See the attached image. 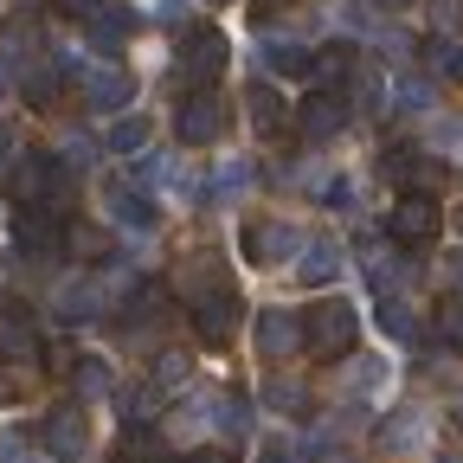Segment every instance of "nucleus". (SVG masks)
<instances>
[{
	"mask_svg": "<svg viewBox=\"0 0 463 463\" xmlns=\"http://www.w3.org/2000/svg\"><path fill=\"white\" fill-rule=\"evenodd\" d=\"M354 335H361V316H354V303H341V297H328V303H316L303 316V347L322 354V361H341L347 347H354Z\"/></svg>",
	"mask_w": 463,
	"mask_h": 463,
	"instance_id": "nucleus-1",
	"label": "nucleus"
},
{
	"mask_svg": "<svg viewBox=\"0 0 463 463\" xmlns=\"http://www.w3.org/2000/svg\"><path fill=\"white\" fill-rule=\"evenodd\" d=\"M219 71H225V33H219V26H200V33H187V39H181V71H174V78L206 90Z\"/></svg>",
	"mask_w": 463,
	"mask_h": 463,
	"instance_id": "nucleus-2",
	"label": "nucleus"
},
{
	"mask_svg": "<svg viewBox=\"0 0 463 463\" xmlns=\"http://www.w3.org/2000/svg\"><path fill=\"white\" fill-rule=\"evenodd\" d=\"M438 225H444V213H438L431 194H405V200L392 206V219H386V232H392L399 245H431Z\"/></svg>",
	"mask_w": 463,
	"mask_h": 463,
	"instance_id": "nucleus-3",
	"label": "nucleus"
},
{
	"mask_svg": "<svg viewBox=\"0 0 463 463\" xmlns=\"http://www.w3.org/2000/svg\"><path fill=\"white\" fill-rule=\"evenodd\" d=\"M0 361H14V367L39 361V316L26 303H0Z\"/></svg>",
	"mask_w": 463,
	"mask_h": 463,
	"instance_id": "nucleus-4",
	"label": "nucleus"
},
{
	"mask_svg": "<svg viewBox=\"0 0 463 463\" xmlns=\"http://www.w3.org/2000/svg\"><path fill=\"white\" fill-rule=\"evenodd\" d=\"M174 129H181V142H194V148L219 142V136H225V103H219L213 90H194V97L181 103V116H174Z\"/></svg>",
	"mask_w": 463,
	"mask_h": 463,
	"instance_id": "nucleus-5",
	"label": "nucleus"
},
{
	"mask_svg": "<svg viewBox=\"0 0 463 463\" xmlns=\"http://www.w3.org/2000/svg\"><path fill=\"white\" fill-rule=\"evenodd\" d=\"M39 444L58 457V463H78L84 450H90V431H84V412L78 405H58V412L39 425Z\"/></svg>",
	"mask_w": 463,
	"mask_h": 463,
	"instance_id": "nucleus-6",
	"label": "nucleus"
},
{
	"mask_svg": "<svg viewBox=\"0 0 463 463\" xmlns=\"http://www.w3.org/2000/svg\"><path fill=\"white\" fill-rule=\"evenodd\" d=\"M303 347V316L297 309H264L258 316V354L264 361H289Z\"/></svg>",
	"mask_w": 463,
	"mask_h": 463,
	"instance_id": "nucleus-7",
	"label": "nucleus"
},
{
	"mask_svg": "<svg viewBox=\"0 0 463 463\" xmlns=\"http://www.w3.org/2000/svg\"><path fill=\"white\" fill-rule=\"evenodd\" d=\"M297 225H277V219H251L245 225V258L251 264H277V258H297Z\"/></svg>",
	"mask_w": 463,
	"mask_h": 463,
	"instance_id": "nucleus-8",
	"label": "nucleus"
},
{
	"mask_svg": "<svg viewBox=\"0 0 463 463\" xmlns=\"http://www.w3.org/2000/svg\"><path fill=\"white\" fill-rule=\"evenodd\" d=\"M341 123H347V103H341L335 90H316V97H309V103L297 109V129H303L309 142H328V136H335Z\"/></svg>",
	"mask_w": 463,
	"mask_h": 463,
	"instance_id": "nucleus-9",
	"label": "nucleus"
},
{
	"mask_svg": "<svg viewBox=\"0 0 463 463\" xmlns=\"http://www.w3.org/2000/svg\"><path fill=\"white\" fill-rule=\"evenodd\" d=\"M84 103H90V109H123V103H129V78L109 71V65H90V71H84Z\"/></svg>",
	"mask_w": 463,
	"mask_h": 463,
	"instance_id": "nucleus-10",
	"label": "nucleus"
},
{
	"mask_svg": "<svg viewBox=\"0 0 463 463\" xmlns=\"http://www.w3.org/2000/svg\"><path fill=\"white\" fill-rule=\"evenodd\" d=\"M129 26H136L129 7H103V14H90V45H97V52H116V45L129 39Z\"/></svg>",
	"mask_w": 463,
	"mask_h": 463,
	"instance_id": "nucleus-11",
	"label": "nucleus"
},
{
	"mask_svg": "<svg viewBox=\"0 0 463 463\" xmlns=\"http://www.w3.org/2000/svg\"><path fill=\"white\" fill-rule=\"evenodd\" d=\"M419 444H425V419L419 412H399V419L380 425V450H419Z\"/></svg>",
	"mask_w": 463,
	"mask_h": 463,
	"instance_id": "nucleus-12",
	"label": "nucleus"
},
{
	"mask_svg": "<svg viewBox=\"0 0 463 463\" xmlns=\"http://www.w3.org/2000/svg\"><path fill=\"white\" fill-rule=\"evenodd\" d=\"M335 270H341V251H335V245H309V251H303V270H297V277H303L309 289H322V283H335Z\"/></svg>",
	"mask_w": 463,
	"mask_h": 463,
	"instance_id": "nucleus-13",
	"label": "nucleus"
},
{
	"mask_svg": "<svg viewBox=\"0 0 463 463\" xmlns=\"http://www.w3.org/2000/svg\"><path fill=\"white\" fill-rule=\"evenodd\" d=\"M245 103H251V123H258L264 136H270V129H283V97H277L270 84H251V90H245Z\"/></svg>",
	"mask_w": 463,
	"mask_h": 463,
	"instance_id": "nucleus-14",
	"label": "nucleus"
},
{
	"mask_svg": "<svg viewBox=\"0 0 463 463\" xmlns=\"http://www.w3.org/2000/svg\"><path fill=\"white\" fill-rule=\"evenodd\" d=\"M109 206H116V219H123V225H155V200L136 194V187H116Z\"/></svg>",
	"mask_w": 463,
	"mask_h": 463,
	"instance_id": "nucleus-15",
	"label": "nucleus"
},
{
	"mask_svg": "<svg viewBox=\"0 0 463 463\" xmlns=\"http://www.w3.org/2000/svg\"><path fill=\"white\" fill-rule=\"evenodd\" d=\"M264 58H270V71H316V58H309L303 45H289V39H277Z\"/></svg>",
	"mask_w": 463,
	"mask_h": 463,
	"instance_id": "nucleus-16",
	"label": "nucleus"
},
{
	"mask_svg": "<svg viewBox=\"0 0 463 463\" xmlns=\"http://www.w3.org/2000/svg\"><path fill=\"white\" fill-rule=\"evenodd\" d=\"M213 425H219L225 438H245V431H251V399H225Z\"/></svg>",
	"mask_w": 463,
	"mask_h": 463,
	"instance_id": "nucleus-17",
	"label": "nucleus"
},
{
	"mask_svg": "<svg viewBox=\"0 0 463 463\" xmlns=\"http://www.w3.org/2000/svg\"><path fill=\"white\" fill-rule=\"evenodd\" d=\"M142 142H148V116H123L109 129V148H142Z\"/></svg>",
	"mask_w": 463,
	"mask_h": 463,
	"instance_id": "nucleus-18",
	"label": "nucleus"
},
{
	"mask_svg": "<svg viewBox=\"0 0 463 463\" xmlns=\"http://www.w3.org/2000/svg\"><path fill=\"white\" fill-rule=\"evenodd\" d=\"M380 328H386V335H399V341H412V316H405V303H392V297H386V303H380Z\"/></svg>",
	"mask_w": 463,
	"mask_h": 463,
	"instance_id": "nucleus-19",
	"label": "nucleus"
},
{
	"mask_svg": "<svg viewBox=\"0 0 463 463\" xmlns=\"http://www.w3.org/2000/svg\"><path fill=\"white\" fill-rule=\"evenodd\" d=\"M431 65H438L444 78H463V45H438V52H431Z\"/></svg>",
	"mask_w": 463,
	"mask_h": 463,
	"instance_id": "nucleus-20",
	"label": "nucleus"
},
{
	"mask_svg": "<svg viewBox=\"0 0 463 463\" xmlns=\"http://www.w3.org/2000/svg\"><path fill=\"white\" fill-rule=\"evenodd\" d=\"M431 20L450 33V26H463V0H431Z\"/></svg>",
	"mask_w": 463,
	"mask_h": 463,
	"instance_id": "nucleus-21",
	"label": "nucleus"
},
{
	"mask_svg": "<svg viewBox=\"0 0 463 463\" xmlns=\"http://www.w3.org/2000/svg\"><path fill=\"white\" fill-rule=\"evenodd\" d=\"M444 335L463 347V297H450V303H444Z\"/></svg>",
	"mask_w": 463,
	"mask_h": 463,
	"instance_id": "nucleus-22",
	"label": "nucleus"
},
{
	"mask_svg": "<svg viewBox=\"0 0 463 463\" xmlns=\"http://www.w3.org/2000/svg\"><path fill=\"white\" fill-rule=\"evenodd\" d=\"M270 405H303V386H289V380H277V386H270Z\"/></svg>",
	"mask_w": 463,
	"mask_h": 463,
	"instance_id": "nucleus-23",
	"label": "nucleus"
},
{
	"mask_svg": "<svg viewBox=\"0 0 463 463\" xmlns=\"http://www.w3.org/2000/svg\"><path fill=\"white\" fill-rule=\"evenodd\" d=\"M78 386H84V392H103L109 373H103V367H78Z\"/></svg>",
	"mask_w": 463,
	"mask_h": 463,
	"instance_id": "nucleus-24",
	"label": "nucleus"
},
{
	"mask_svg": "<svg viewBox=\"0 0 463 463\" xmlns=\"http://www.w3.org/2000/svg\"><path fill=\"white\" fill-rule=\"evenodd\" d=\"M65 14H78V20H90V14H103V0H58Z\"/></svg>",
	"mask_w": 463,
	"mask_h": 463,
	"instance_id": "nucleus-25",
	"label": "nucleus"
},
{
	"mask_svg": "<svg viewBox=\"0 0 463 463\" xmlns=\"http://www.w3.org/2000/svg\"><path fill=\"white\" fill-rule=\"evenodd\" d=\"M264 463H297V450H289V444H277V438H270V444H264Z\"/></svg>",
	"mask_w": 463,
	"mask_h": 463,
	"instance_id": "nucleus-26",
	"label": "nucleus"
},
{
	"mask_svg": "<svg viewBox=\"0 0 463 463\" xmlns=\"http://www.w3.org/2000/svg\"><path fill=\"white\" fill-rule=\"evenodd\" d=\"M181 463H232L225 450H194V457H181Z\"/></svg>",
	"mask_w": 463,
	"mask_h": 463,
	"instance_id": "nucleus-27",
	"label": "nucleus"
},
{
	"mask_svg": "<svg viewBox=\"0 0 463 463\" xmlns=\"http://www.w3.org/2000/svg\"><path fill=\"white\" fill-rule=\"evenodd\" d=\"M7 148H14V136H7V129H0V167H7Z\"/></svg>",
	"mask_w": 463,
	"mask_h": 463,
	"instance_id": "nucleus-28",
	"label": "nucleus"
},
{
	"mask_svg": "<svg viewBox=\"0 0 463 463\" xmlns=\"http://www.w3.org/2000/svg\"><path fill=\"white\" fill-rule=\"evenodd\" d=\"M457 283H463V258H457Z\"/></svg>",
	"mask_w": 463,
	"mask_h": 463,
	"instance_id": "nucleus-29",
	"label": "nucleus"
},
{
	"mask_svg": "<svg viewBox=\"0 0 463 463\" xmlns=\"http://www.w3.org/2000/svg\"><path fill=\"white\" fill-rule=\"evenodd\" d=\"M0 90H7V78H0Z\"/></svg>",
	"mask_w": 463,
	"mask_h": 463,
	"instance_id": "nucleus-30",
	"label": "nucleus"
},
{
	"mask_svg": "<svg viewBox=\"0 0 463 463\" xmlns=\"http://www.w3.org/2000/svg\"><path fill=\"white\" fill-rule=\"evenodd\" d=\"M457 225H463V213H457Z\"/></svg>",
	"mask_w": 463,
	"mask_h": 463,
	"instance_id": "nucleus-31",
	"label": "nucleus"
}]
</instances>
